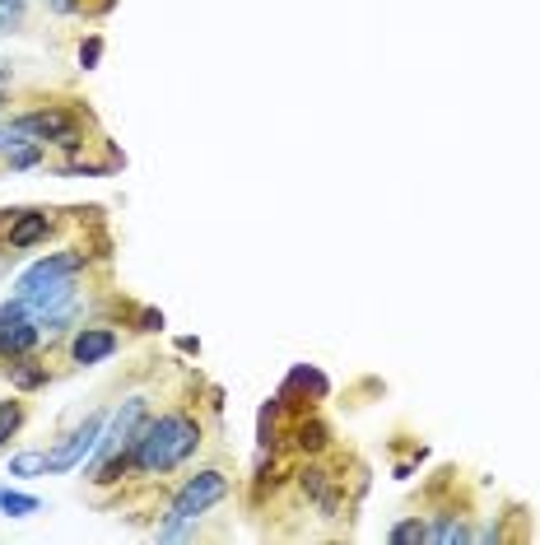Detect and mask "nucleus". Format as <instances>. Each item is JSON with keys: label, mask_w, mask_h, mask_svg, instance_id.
<instances>
[{"label": "nucleus", "mask_w": 540, "mask_h": 545, "mask_svg": "<svg viewBox=\"0 0 540 545\" xmlns=\"http://www.w3.org/2000/svg\"><path fill=\"white\" fill-rule=\"evenodd\" d=\"M229 499V476L224 471H196V476L182 480V490L173 494V504H168V513H163V527H159V541H177V536H187L191 522H201L205 513L215 504H224Z\"/></svg>", "instance_id": "2"}, {"label": "nucleus", "mask_w": 540, "mask_h": 545, "mask_svg": "<svg viewBox=\"0 0 540 545\" xmlns=\"http://www.w3.org/2000/svg\"><path fill=\"white\" fill-rule=\"evenodd\" d=\"M10 382L14 392H38V387H47V364H33V355L10 359Z\"/></svg>", "instance_id": "13"}, {"label": "nucleus", "mask_w": 540, "mask_h": 545, "mask_svg": "<svg viewBox=\"0 0 540 545\" xmlns=\"http://www.w3.org/2000/svg\"><path fill=\"white\" fill-rule=\"evenodd\" d=\"M84 261H89V257H84L80 247H66V252H47V257H38L24 275H19V285H14V299H24V294L42 289L47 280H56V275H80Z\"/></svg>", "instance_id": "7"}, {"label": "nucleus", "mask_w": 540, "mask_h": 545, "mask_svg": "<svg viewBox=\"0 0 540 545\" xmlns=\"http://www.w3.org/2000/svg\"><path fill=\"white\" fill-rule=\"evenodd\" d=\"M98 61H103V38H98V33H89V38L80 42V66L84 70H98Z\"/></svg>", "instance_id": "22"}, {"label": "nucleus", "mask_w": 540, "mask_h": 545, "mask_svg": "<svg viewBox=\"0 0 540 545\" xmlns=\"http://www.w3.org/2000/svg\"><path fill=\"white\" fill-rule=\"evenodd\" d=\"M47 233H52V215L47 210H14L10 229H5V243H10V252H24V247L42 243Z\"/></svg>", "instance_id": "10"}, {"label": "nucleus", "mask_w": 540, "mask_h": 545, "mask_svg": "<svg viewBox=\"0 0 540 545\" xmlns=\"http://www.w3.org/2000/svg\"><path fill=\"white\" fill-rule=\"evenodd\" d=\"M145 420H149V396H126L122 406H117V415L103 424V438H98V448H94V457H89V466H84V476H94L98 466L108 462V457H117V452H131V443L140 438Z\"/></svg>", "instance_id": "3"}, {"label": "nucleus", "mask_w": 540, "mask_h": 545, "mask_svg": "<svg viewBox=\"0 0 540 545\" xmlns=\"http://www.w3.org/2000/svg\"><path fill=\"white\" fill-rule=\"evenodd\" d=\"M75 299H80V275H56V280H47L42 289H33V294H24V299H14V303L33 317H47Z\"/></svg>", "instance_id": "8"}, {"label": "nucleus", "mask_w": 540, "mask_h": 545, "mask_svg": "<svg viewBox=\"0 0 540 545\" xmlns=\"http://www.w3.org/2000/svg\"><path fill=\"white\" fill-rule=\"evenodd\" d=\"M429 541H475V532L461 522V513H433V527H429Z\"/></svg>", "instance_id": "14"}, {"label": "nucleus", "mask_w": 540, "mask_h": 545, "mask_svg": "<svg viewBox=\"0 0 540 545\" xmlns=\"http://www.w3.org/2000/svg\"><path fill=\"white\" fill-rule=\"evenodd\" d=\"M0 513L5 518H33V513H42V499L24 490H0Z\"/></svg>", "instance_id": "16"}, {"label": "nucleus", "mask_w": 540, "mask_h": 545, "mask_svg": "<svg viewBox=\"0 0 540 545\" xmlns=\"http://www.w3.org/2000/svg\"><path fill=\"white\" fill-rule=\"evenodd\" d=\"M196 448H201V420L187 410H163V415H149L140 438L131 443V471L163 476V471H177Z\"/></svg>", "instance_id": "1"}, {"label": "nucleus", "mask_w": 540, "mask_h": 545, "mask_svg": "<svg viewBox=\"0 0 540 545\" xmlns=\"http://www.w3.org/2000/svg\"><path fill=\"white\" fill-rule=\"evenodd\" d=\"M42 341V327H38V317L24 313L19 303H5L0 308V359H24L33 355Z\"/></svg>", "instance_id": "5"}, {"label": "nucleus", "mask_w": 540, "mask_h": 545, "mask_svg": "<svg viewBox=\"0 0 540 545\" xmlns=\"http://www.w3.org/2000/svg\"><path fill=\"white\" fill-rule=\"evenodd\" d=\"M294 448L298 452H326L331 448V429H326L322 420H298V429H294Z\"/></svg>", "instance_id": "15"}, {"label": "nucleus", "mask_w": 540, "mask_h": 545, "mask_svg": "<svg viewBox=\"0 0 540 545\" xmlns=\"http://www.w3.org/2000/svg\"><path fill=\"white\" fill-rule=\"evenodd\" d=\"M42 154H47V145H38V140H28V145H19V150L5 154V164H10V173H24V168H38Z\"/></svg>", "instance_id": "19"}, {"label": "nucleus", "mask_w": 540, "mask_h": 545, "mask_svg": "<svg viewBox=\"0 0 540 545\" xmlns=\"http://www.w3.org/2000/svg\"><path fill=\"white\" fill-rule=\"evenodd\" d=\"M294 392H303V396H317V401H322L326 392H331V382L322 378V373H317V368H308V364H294L289 368V378H284V387L275 396H294Z\"/></svg>", "instance_id": "12"}, {"label": "nucleus", "mask_w": 540, "mask_h": 545, "mask_svg": "<svg viewBox=\"0 0 540 545\" xmlns=\"http://www.w3.org/2000/svg\"><path fill=\"white\" fill-rule=\"evenodd\" d=\"M387 536H392L396 545H419V541H429V522L405 518V522H396V527H392V532H387Z\"/></svg>", "instance_id": "20"}, {"label": "nucleus", "mask_w": 540, "mask_h": 545, "mask_svg": "<svg viewBox=\"0 0 540 545\" xmlns=\"http://www.w3.org/2000/svg\"><path fill=\"white\" fill-rule=\"evenodd\" d=\"M103 424H108V415L103 410H94V415H84L80 429H70L61 443H56L52 452H47V476H61V471H75V466H84V457H94L98 438H103Z\"/></svg>", "instance_id": "4"}, {"label": "nucleus", "mask_w": 540, "mask_h": 545, "mask_svg": "<svg viewBox=\"0 0 540 545\" xmlns=\"http://www.w3.org/2000/svg\"><path fill=\"white\" fill-rule=\"evenodd\" d=\"M47 10H52V14H80L84 0H47Z\"/></svg>", "instance_id": "23"}, {"label": "nucleus", "mask_w": 540, "mask_h": 545, "mask_svg": "<svg viewBox=\"0 0 540 545\" xmlns=\"http://www.w3.org/2000/svg\"><path fill=\"white\" fill-rule=\"evenodd\" d=\"M5 84H10V66H0V89H5Z\"/></svg>", "instance_id": "25"}, {"label": "nucleus", "mask_w": 540, "mask_h": 545, "mask_svg": "<svg viewBox=\"0 0 540 545\" xmlns=\"http://www.w3.org/2000/svg\"><path fill=\"white\" fill-rule=\"evenodd\" d=\"M14 126L24 131V140H38V145H61L66 136L80 131V117L70 108H33L24 117H14Z\"/></svg>", "instance_id": "6"}, {"label": "nucleus", "mask_w": 540, "mask_h": 545, "mask_svg": "<svg viewBox=\"0 0 540 545\" xmlns=\"http://www.w3.org/2000/svg\"><path fill=\"white\" fill-rule=\"evenodd\" d=\"M159 327H163V313L145 308V313H140V331H159Z\"/></svg>", "instance_id": "24"}, {"label": "nucleus", "mask_w": 540, "mask_h": 545, "mask_svg": "<svg viewBox=\"0 0 540 545\" xmlns=\"http://www.w3.org/2000/svg\"><path fill=\"white\" fill-rule=\"evenodd\" d=\"M24 429V401H0V448Z\"/></svg>", "instance_id": "18"}, {"label": "nucleus", "mask_w": 540, "mask_h": 545, "mask_svg": "<svg viewBox=\"0 0 540 545\" xmlns=\"http://www.w3.org/2000/svg\"><path fill=\"white\" fill-rule=\"evenodd\" d=\"M10 476H19V480L47 476V452H14V457H10Z\"/></svg>", "instance_id": "17"}, {"label": "nucleus", "mask_w": 540, "mask_h": 545, "mask_svg": "<svg viewBox=\"0 0 540 545\" xmlns=\"http://www.w3.org/2000/svg\"><path fill=\"white\" fill-rule=\"evenodd\" d=\"M117 345H122V336H117L112 327H80L75 336H70V359H75L80 368H94V364L117 355Z\"/></svg>", "instance_id": "9"}, {"label": "nucleus", "mask_w": 540, "mask_h": 545, "mask_svg": "<svg viewBox=\"0 0 540 545\" xmlns=\"http://www.w3.org/2000/svg\"><path fill=\"white\" fill-rule=\"evenodd\" d=\"M24 24V0H0V33H14Z\"/></svg>", "instance_id": "21"}, {"label": "nucleus", "mask_w": 540, "mask_h": 545, "mask_svg": "<svg viewBox=\"0 0 540 545\" xmlns=\"http://www.w3.org/2000/svg\"><path fill=\"white\" fill-rule=\"evenodd\" d=\"M298 490L308 494V499H317V508H322V518H336V508H340V494L336 485H331V471L326 466H303L298 471Z\"/></svg>", "instance_id": "11"}]
</instances>
